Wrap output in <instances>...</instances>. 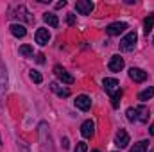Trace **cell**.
<instances>
[{
	"label": "cell",
	"mask_w": 154,
	"mask_h": 152,
	"mask_svg": "<svg viewBox=\"0 0 154 152\" xmlns=\"http://www.w3.org/2000/svg\"><path fill=\"white\" fill-rule=\"evenodd\" d=\"M54 74L57 75V79H59L61 82H65V84H74V81H75L74 75H70V74H68L63 66H59V65L54 66Z\"/></svg>",
	"instance_id": "obj_4"
},
{
	"label": "cell",
	"mask_w": 154,
	"mask_h": 152,
	"mask_svg": "<svg viewBox=\"0 0 154 152\" xmlns=\"http://www.w3.org/2000/svg\"><path fill=\"white\" fill-rule=\"evenodd\" d=\"M115 145L118 147V149H125V147L129 145V134H127V131H125V129H120V131L116 132Z\"/></svg>",
	"instance_id": "obj_6"
},
{
	"label": "cell",
	"mask_w": 154,
	"mask_h": 152,
	"mask_svg": "<svg viewBox=\"0 0 154 152\" xmlns=\"http://www.w3.org/2000/svg\"><path fill=\"white\" fill-rule=\"evenodd\" d=\"M154 97V88H147V90H143V91H140V95H138V99L142 100V102H145V100H151Z\"/></svg>",
	"instance_id": "obj_19"
},
{
	"label": "cell",
	"mask_w": 154,
	"mask_h": 152,
	"mask_svg": "<svg viewBox=\"0 0 154 152\" xmlns=\"http://www.w3.org/2000/svg\"><path fill=\"white\" fill-rule=\"evenodd\" d=\"M91 152H100V150H91Z\"/></svg>",
	"instance_id": "obj_31"
},
{
	"label": "cell",
	"mask_w": 154,
	"mask_h": 152,
	"mask_svg": "<svg viewBox=\"0 0 154 152\" xmlns=\"http://www.w3.org/2000/svg\"><path fill=\"white\" fill-rule=\"evenodd\" d=\"M127 120L129 122H134L136 120V108H129L127 109Z\"/></svg>",
	"instance_id": "obj_24"
},
{
	"label": "cell",
	"mask_w": 154,
	"mask_h": 152,
	"mask_svg": "<svg viewBox=\"0 0 154 152\" xmlns=\"http://www.w3.org/2000/svg\"><path fill=\"white\" fill-rule=\"evenodd\" d=\"M151 152H154V147H152V150H151Z\"/></svg>",
	"instance_id": "obj_32"
},
{
	"label": "cell",
	"mask_w": 154,
	"mask_h": 152,
	"mask_svg": "<svg viewBox=\"0 0 154 152\" xmlns=\"http://www.w3.org/2000/svg\"><path fill=\"white\" fill-rule=\"evenodd\" d=\"M86 150H88L86 143H84V141H79V143H77V147H75V150H74V152H86Z\"/></svg>",
	"instance_id": "obj_26"
},
{
	"label": "cell",
	"mask_w": 154,
	"mask_h": 152,
	"mask_svg": "<svg viewBox=\"0 0 154 152\" xmlns=\"http://www.w3.org/2000/svg\"><path fill=\"white\" fill-rule=\"evenodd\" d=\"M11 13H16V14H14V16H11V18H20V16H22V18H23V20H27V22H31V20H32V18L29 16V11L25 9V5H18V7H16L14 11H11Z\"/></svg>",
	"instance_id": "obj_15"
},
{
	"label": "cell",
	"mask_w": 154,
	"mask_h": 152,
	"mask_svg": "<svg viewBox=\"0 0 154 152\" xmlns=\"http://www.w3.org/2000/svg\"><path fill=\"white\" fill-rule=\"evenodd\" d=\"M66 22H68V25H74V23H75V16H74V14H68Z\"/></svg>",
	"instance_id": "obj_27"
},
{
	"label": "cell",
	"mask_w": 154,
	"mask_h": 152,
	"mask_svg": "<svg viewBox=\"0 0 154 152\" xmlns=\"http://www.w3.org/2000/svg\"><path fill=\"white\" fill-rule=\"evenodd\" d=\"M39 138H41V150L47 152V145H48L50 150H54L52 149V138H50V132H48V127H47L45 122L39 123Z\"/></svg>",
	"instance_id": "obj_2"
},
{
	"label": "cell",
	"mask_w": 154,
	"mask_h": 152,
	"mask_svg": "<svg viewBox=\"0 0 154 152\" xmlns=\"http://www.w3.org/2000/svg\"><path fill=\"white\" fill-rule=\"evenodd\" d=\"M50 90H52V91H56L59 97H70V90H66V88H61L57 82H50Z\"/></svg>",
	"instance_id": "obj_16"
},
{
	"label": "cell",
	"mask_w": 154,
	"mask_h": 152,
	"mask_svg": "<svg viewBox=\"0 0 154 152\" xmlns=\"http://www.w3.org/2000/svg\"><path fill=\"white\" fill-rule=\"evenodd\" d=\"M43 20H45V23H48L50 27H57V25H59L57 16L52 14V13H45V14H43Z\"/></svg>",
	"instance_id": "obj_17"
},
{
	"label": "cell",
	"mask_w": 154,
	"mask_h": 152,
	"mask_svg": "<svg viewBox=\"0 0 154 152\" xmlns=\"http://www.w3.org/2000/svg\"><path fill=\"white\" fill-rule=\"evenodd\" d=\"M93 9H95V4L91 0H77L75 2V11L79 14H91Z\"/></svg>",
	"instance_id": "obj_3"
},
{
	"label": "cell",
	"mask_w": 154,
	"mask_h": 152,
	"mask_svg": "<svg viewBox=\"0 0 154 152\" xmlns=\"http://www.w3.org/2000/svg\"><path fill=\"white\" fill-rule=\"evenodd\" d=\"M149 132H151V134L154 136V125H151V127H149Z\"/></svg>",
	"instance_id": "obj_30"
},
{
	"label": "cell",
	"mask_w": 154,
	"mask_h": 152,
	"mask_svg": "<svg viewBox=\"0 0 154 152\" xmlns=\"http://www.w3.org/2000/svg\"><path fill=\"white\" fill-rule=\"evenodd\" d=\"M63 147H65V149H68V140H66V138L63 140Z\"/></svg>",
	"instance_id": "obj_29"
},
{
	"label": "cell",
	"mask_w": 154,
	"mask_h": 152,
	"mask_svg": "<svg viewBox=\"0 0 154 152\" xmlns=\"http://www.w3.org/2000/svg\"><path fill=\"white\" fill-rule=\"evenodd\" d=\"M102 86H104L106 93H109V95H113L116 90H120V88H118V81L113 79V77H106V79L102 81Z\"/></svg>",
	"instance_id": "obj_8"
},
{
	"label": "cell",
	"mask_w": 154,
	"mask_h": 152,
	"mask_svg": "<svg viewBox=\"0 0 154 152\" xmlns=\"http://www.w3.org/2000/svg\"><path fill=\"white\" fill-rule=\"evenodd\" d=\"M125 29H127V23L125 22H115V23H111V25L106 27V32L109 36H120Z\"/></svg>",
	"instance_id": "obj_5"
},
{
	"label": "cell",
	"mask_w": 154,
	"mask_h": 152,
	"mask_svg": "<svg viewBox=\"0 0 154 152\" xmlns=\"http://www.w3.org/2000/svg\"><path fill=\"white\" fill-rule=\"evenodd\" d=\"M2 90H7V75L0 65V97H2Z\"/></svg>",
	"instance_id": "obj_22"
},
{
	"label": "cell",
	"mask_w": 154,
	"mask_h": 152,
	"mask_svg": "<svg viewBox=\"0 0 154 152\" xmlns=\"http://www.w3.org/2000/svg\"><path fill=\"white\" fill-rule=\"evenodd\" d=\"M9 31H11V34L16 36V38H25V34H27V29H25V25H22V23H13V25L9 27Z\"/></svg>",
	"instance_id": "obj_11"
},
{
	"label": "cell",
	"mask_w": 154,
	"mask_h": 152,
	"mask_svg": "<svg viewBox=\"0 0 154 152\" xmlns=\"http://www.w3.org/2000/svg\"><path fill=\"white\" fill-rule=\"evenodd\" d=\"M120 99H122V90H116L115 93L111 95V106H113L115 109L120 106Z\"/></svg>",
	"instance_id": "obj_23"
},
{
	"label": "cell",
	"mask_w": 154,
	"mask_h": 152,
	"mask_svg": "<svg viewBox=\"0 0 154 152\" xmlns=\"http://www.w3.org/2000/svg\"><path fill=\"white\" fill-rule=\"evenodd\" d=\"M81 134H82L84 138H91V136L95 134V123H93V120H86V122L81 125Z\"/></svg>",
	"instance_id": "obj_9"
},
{
	"label": "cell",
	"mask_w": 154,
	"mask_h": 152,
	"mask_svg": "<svg viewBox=\"0 0 154 152\" xmlns=\"http://www.w3.org/2000/svg\"><path fill=\"white\" fill-rule=\"evenodd\" d=\"M65 5H66L65 0H63V2H57V4H56V9H61V7H65Z\"/></svg>",
	"instance_id": "obj_28"
},
{
	"label": "cell",
	"mask_w": 154,
	"mask_h": 152,
	"mask_svg": "<svg viewBox=\"0 0 154 152\" xmlns=\"http://www.w3.org/2000/svg\"><path fill=\"white\" fill-rule=\"evenodd\" d=\"M48 39H50L48 29H38V31H36V43H39V45H47Z\"/></svg>",
	"instance_id": "obj_13"
},
{
	"label": "cell",
	"mask_w": 154,
	"mask_h": 152,
	"mask_svg": "<svg viewBox=\"0 0 154 152\" xmlns=\"http://www.w3.org/2000/svg\"><path fill=\"white\" fill-rule=\"evenodd\" d=\"M152 29H154V14H149L143 22V31H145V34H149Z\"/></svg>",
	"instance_id": "obj_20"
},
{
	"label": "cell",
	"mask_w": 154,
	"mask_h": 152,
	"mask_svg": "<svg viewBox=\"0 0 154 152\" xmlns=\"http://www.w3.org/2000/svg\"><path fill=\"white\" fill-rule=\"evenodd\" d=\"M147 149H149V141H147V140H142V141L134 143V147L129 152H147Z\"/></svg>",
	"instance_id": "obj_18"
},
{
	"label": "cell",
	"mask_w": 154,
	"mask_h": 152,
	"mask_svg": "<svg viewBox=\"0 0 154 152\" xmlns=\"http://www.w3.org/2000/svg\"><path fill=\"white\" fill-rule=\"evenodd\" d=\"M31 79H32V81H34L36 84H39V82L43 81V75H41L39 72H34V70H32V72H31Z\"/></svg>",
	"instance_id": "obj_25"
},
{
	"label": "cell",
	"mask_w": 154,
	"mask_h": 152,
	"mask_svg": "<svg viewBox=\"0 0 154 152\" xmlns=\"http://www.w3.org/2000/svg\"><path fill=\"white\" fill-rule=\"evenodd\" d=\"M20 56H23V57H32V56H34V48H32L31 45H22V47H20Z\"/></svg>",
	"instance_id": "obj_21"
},
{
	"label": "cell",
	"mask_w": 154,
	"mask_h": 152,
	"mask_svg": "<svg viewBox=\"0 0 154 152\" xmlns=\"http://www.w3.org/2000/svg\"><path fill=\"white\" fill-rule=\"evenodd\" d=\"M124 65H125V63H124V59H122L120 56H113L111 61H109V70H111V72H120V70L124 68Z\"/></svg>",
	"instance_id": "obj_12"
},
{
	"label": "cell",
	"mask_w": 154,
	"mask_h": 152,
	"mask_svg": "<svg viewBox=\"0 0 154 152\" xmlns=\"http://www.w3.org/2000/svg\"><path fill=\"white\" fill-rule=\"evenodd\" d=\"M136 120L142 122V123H147L149 122V109L145 106H138L136 108Z\"/></svg>",
	"instance_id": "obj_14"
},
{
	"label": "cell",
	"mask_w": 154,
	"mask_h": 152,
	"mask_svg": "<svg viewBox=\"0 0 154 152\" xmlns=\"http://www.w3.org/2000/svg\"><path fill=\"white\" fill-rule=\"evenodd\" d=\"M138 41V34L136 32H127L124 38L120 39V50L122 52H133Z\"/></svg>",
	"instance_id": "obj_1"
},
{
	"label": "cell",
	"mask_w": 154,
	"mask_h": 152,
	"mask_svg": "<svg viewBox=\"0 0 154 152\" xmlns=\"http://www.w3.org/2000/svg\"><path fill=\"white\" fill-rule=\"evenodd\" d=\"M75 108L81 109V111H90L91 108V99L88 95H79L75 99Z\"/></svg>",
	"instance_id": "obj_7"
},
{
	"label": "cell",
	"mask_w": 154,
	"mask_h": 152,
	"mask_svg": "<svg viewBox=\"0 0 154 152\" xmlns=\"http://www.w3.org/2000/svg\"><path fill=\"white\" fill-rule=\"evenodd\" d=\"M129 77H131V81H134V82H143V81L147 79V72L142 70V68H131V70H129Z\"/></svg>",
	"instance_id": "obj_10"
}]
</instances>
